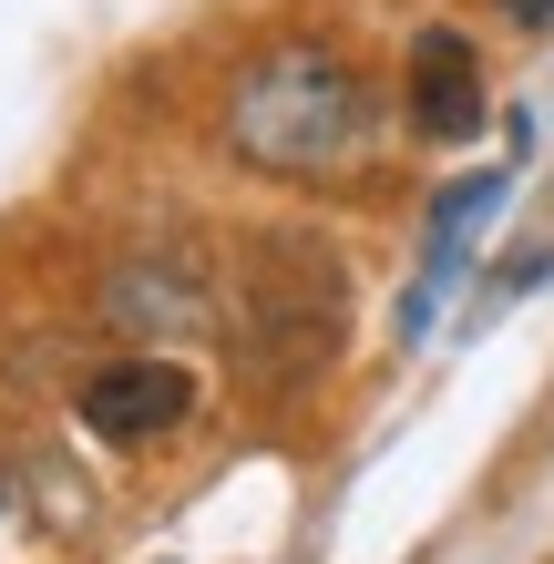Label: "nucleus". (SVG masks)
<instances>
[{
    "label": "nucleus",
    "instance_id": "20e7f679",
    "mask_svg": "<svg viewBox=\"0 0 554 564\" xmlns=\"http://www.w3.org/2000/svg\"><path fill=\"white\" fill-rule=\"evenodd\" d=\"M73 411H83L93 442H165V431L195 421V370L165 359V349H134V359H113V370H93Z\"/></svg>",
    "mask_w": 554,
    "mask_h": 564
},
{
    "label": "nucleus",
    "instance_id": "f03ea898",
    "mask_svg": "<svg viewBox=\"0 0 554 564\" xmlns=\"http://www.w3.org/2000/svg\"><path fill=\"white\" fill-rule=\"evenodd\" d=\"M226 339H237V359L268 390H308L339 359V339H349V268H339V247L308 237V226L257 237L247 268H237V318H226Z\"/></svg>",
    "mask_w": 554,
    "mask_h": 564
},
{
    "label": "nucleus",
    "instance_id": "7ed1b4c3",
    "mask_svg": "<svg viewBox=\"0 0 554 564\" xmlns=\"http://www.w3.org/2000/svg\"><path fill=\"white\" fill-rule=\"evenodd\" d=\"M104 318H113V328H134V339H185V328H206V318H216V278H206V257H195L185 237L134 247V257L104 278Z\"/></svg>",
    "mask_w": 554,
    "mask_h": 564
},
{
    "label": "nucleus",
    "instance_id": "39448f33",
    "mask_svg": "<svg viewBox=\"0 0 554 564\" xmlns=\"http://www.w3.org/2000/svg\"><path fill=\"white\" fill-rule=\"evenodd\" d=\"M482 104H493V93H482V52L463 42V31H421L411 42V134L421 144H472L482 134Z\"/></svg>",
    "mask_w": 554,
    "mask_h": 564
},
{
    "label": "nucleus",
    "instance_id": "f257e3e1",
    "mask_svg": "<svg viewBox=\"0 0 554 564\" xmlns=\"http://www.w3.org/2000/svg\"><path fill=\"white\" fill-rule=\"evenodd\" d=\"M216 144L237 154L247 175L339 185V175H360V154H370V83L349 73L329 42H268L237 73V93H226Z\"/></svg>",
    "mask_w": 554,
    "mask_h": 564
},
{
    "label": "nucleus",
    "instance_id": "0eeeda50",
    "mask_svg": "<svg viewBox=\"0 0 554 564\" xmlns=\"http://www.w3.org/2000/svg\"><path fill=\"white\" fill-rule=\"evenodd\" d=\"M503 11H513V21H524V31H534V21H554V0H503Z\"/></svg>",
    "mask_w": 554,
    "mask_h": 564
},
{
    "label": "nucleus",
    "instance_id": "423d86ee",
    "mask_svg": "<svg viewBox=\"0 0 554 564\" xmlns=\"http://www.w3.org/2000/svg\"><path fill=\"white\" fill-rule=\"evenodd\" d=\"M544 278H554V185L534 195L524 237H513L493 268H482V308H503V297H524V288H544Z\"/></svg>",
    "mask_w": 554,
    "mask_h": 564
}]
</instances>
